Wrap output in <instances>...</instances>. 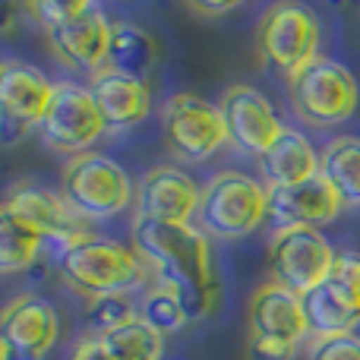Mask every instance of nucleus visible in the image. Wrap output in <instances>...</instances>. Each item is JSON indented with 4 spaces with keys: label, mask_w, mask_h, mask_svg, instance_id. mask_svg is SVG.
Masks as SVG:
<instances>
[{
    "label": "nucleus",
    "mask_w": 360,
    "mask_h": 360,
    "mask_svg": "<svg viewBox=\"0 0 360 360\" xmlns=\"http://www.w3.org/2000/svg\"><path fill=\"white\" fill-rule=\"evenodd\" d=\"M133 250L146 259L155 275V285L174 291L190 323L205 319L218 307L215 262H212L209 234L193 224H158L133 218Z\"/></svg>",
    "instance_id": "obj_1"
},
{
    "label": "nucleus",
    "mask_w": 360,
    "mask_h": 360,
    "mask_svg": "<svg viewBox=\"0 0 360 360\" xmlns=\"http://www.w3.org/2000/svg\"><path fill=\"white\" fill-rule=\"evenodd\" d=\"M25 10L44 29L57 60H63L73 70H89L92 76L108 67L114 22L98 4L92 0H67V4L41 0V4H29Z\"/></svg>",
    "instance_id": "obj_2"
},
{
    "label": "nucleus",
    "mask_w": 360,
    "mask_h": 360,
    "mask_svg": "<svg viewBox=\"0 0 360 360\" xmlns=\"http://www.w3.org/2000/svg\"><path fill=\"white\" fill-rule=\"evenodd\" d=\"M57 269L63 281L86 300L105 297V294H133L149 281L155 285V275L136 250H127L124 243L95 234L76 240L57 259Z\"/></svg>",
    "instance_id": "obj_3"
},
{
    "label": "nucleus",
    "mask_w": 360,
    "mask_h": 360,
    "mask_svg": "<svg viewBox=\"0 0 360 360\" xmlns=\"http://www.w3.org/2000/svg\"><path fill=\"white\" fill-rule=\"evenodd\" d=\"M250 348L266 360H291L310 335V319L304 310V297L288 291L275 278L262 281L247 307Z\"/></svg>",
    "instance_id": "obj_4"
},
{
    "label": "nucleus",
    "mask_w": 360,
    "mask_h": 360,
    "mask_svg": "<svg viewBox=\"0 0 360 360\" xmlns=\"http://www.w3.org/2000/svg\"><path fill=\"white\" fill-rule=\"evenodd\" d=\"M196 218L209 237H247L269 218V186L243 171H218L205 184Z\"/></svg>",
    "instance_id": "obj_5"
},
{
    "label": "nucleus",
    "mask_w": 360,
    "mask_h": 360,
    "mask_svg": "<svg viewBox=\"0 0 360 360\" xmlns=\"http://www.w3.org/2000/svg\"><path fill=\"white\" fill-rule=\"evenodd\" d=\"M319 19L304 4H275L266 10L256 29V51L262 63L285 76L297 79L310 63L319 60Z\"/></svg>",
    "instance_id": "obj_6"
},
{
    "label": "nucleus",
    "mask_w": 360,
    "mask_h": 360,
    "mask_svg": "<svg viewBox=\"0 0 360 360\" xmlns=\"http://www.w3.org/2000/svg\"><path fill=\"white\" fill-rule=\"evenodd\" d=\"M60 196L79 218H114L136 202L127 171L101 152H82L70 158L60 177Z\"/></svg>",
    "instance_id": "obj_7"
},
{
    "label": "nucleus",
    "mask_w": 360,
    "mask_h": 360,
    "mask_svg": "<svg viewBox=\"0 0 360 360\" xmlns=\"http://www.w3.org/2000/svg\"><path fill=\"white\" fill-rule=\"evenodd\" d=\"M360 89L348 67L338 60L319 57L291 79V105L304 124L310 127H338L357 111Z\"/></svg>",
    "instance_id": "obj_8"
},
{
    "label": "nucleus",
    "mask_w": 360,
    "mask_h": 360,
    "mask_svg": "<svg viewBox=\"0 0 360 360\" xmlns=\"http://www.w3.org/2000/svg\"><path fill=\"white\" fill-rule=\"evenodd\" d=\"M335 256L338 253L326 240L323 231L300 224V228L275 231L272 247H269V266H272L278 285L307 297L319 285H326L332 266H335Z\"/></svg>",
    "instance_id": "obj_9"
},
{
    "label": "nucleus",
    "mask_w": 360,
    "mask_h": 360,
    "mask_svg": "<svg viewBox=\"0 0 360 360\" xmlns=\"http://www.w3.org/2000/svg\"><path fill=\"white\" fill-rule=\"evenodd\" d=\"M41 139L54 152L76 158L89 152L101 136L108 133L105 117H101L98 105H95L92 92L76 82H57L54 95H51L48 114L41 120Z\"/></svg>",
    "instance_id": "obj_10"
},
{
    "label": "nucleus",
    "mask_w": 360,
    "mask_h": 360,
    "mask_svg": "<svg viewBox=\"0 0 360 360\" xmlns=\"http://www.w3.org/2000/svg\"><path fill=\"white\" fill-rule=\"evenodd\" d=\"M162 127L168 146L184 162H205L228 143L221 108L199 98L193 92H177L168 98L162 111Z\"/></svg>",
    "instance_id": "obj_11"
},
{
    "label": "nucleus",
    "mask_w": 360,
    "mask_h": 360,
    "mask_svg": "<svg viewBox=\"0 0 360 360\" xmlns=\"http://www.w3.org/2000/svg\"><path fill=\"white\" fill-rule=\"evenodd\" d=\"M60 335V316L44 297L19 294L0 316V360H44Z\"/></svg>",
    "instance_id": "obj_12"
},
{
    "label": "nucleus",
    "mask_w": 360,
    "mask_h": 360,
    "mask_svg": "<svg viewBox=\"0 0 360 360\" xmlns=\"http://www.w3.org/2000/svg\"><path fill=\"white\" fill-rule=\"evenodd\" d=\"M218 108H221L224 127H228V143L247 155L262 158L285 133L272 101L253 86H243V82L228 86Z\"/></svg>",
    "instance_id": "obj_13"
},
{
    "label": "nucleus",
    "mask_w": 360,
    "mask_h": 360,
    "mask_svg": "<svg viewBox=\"0 0 360 360\" xmlns=\"http://www.w3.org/2000/svg\"><path fill=\"white\" fill-rule=\"evenodd\" d=\"M54 86L38 67L22 60L0 63V117H4V139L25 136L32 127H41L48 114Z\"/></svg>",
    "instance_id": "obj_14"
},
{
    "label": "nucleus",
    "mask_w": 360,
    "mask_h": 360,
    "mask_svg": "<svg viewBox=\"0 0 360 360\" xmlns=\"http://www.w3.org/2000/svg\"><path fill=\"white\" fill-rule=\"evenodd\" d=\"M199 202H202V190L196 186V180L174 165H158L143 174L133 202V218L158 224H190L193 215H199Z\"/></svg>",
    "instance_id": "obj_15"
},
{
    "label": "nucleus",
    "mask_w": 360,
    "mask_h": 360,
    "mask_svg": "<svg viewBox=\"0 0 360 360\" xmlns=\"http://www.w3.org/2000/svg\"><path fill=\"white\" fill-rule=\"evenodd\" d=\"M345 202L323 174L294 186H272L269 190V218L281 228H319L338 218Z\"/></svg>",
    "instance_id": "obj_16"
},
{
    "label": "nucleus",
    "mask_w": 360,
    "mask_h": 360,
    "mask_svg": "<svg viewBox=\"0 0 360 360\" xmlns=\"http://www.w3.org/2000/svg\"><path fill=\"white\" fill-rule=\"evenodd\" d=\"M89 92H92L95 105L105 117V127L111 133L133 130L149 117L152 95L146 79H133V76H124L117 70L105 67L89 79Z\"/></svg>",
    "instance_id": "obj_17"
},
{
    "label": "nucleus",
    "mask_w": 360,
    "mask_h": 360,
    "mask_svg": "<svg viewBox=\"0 0 360 360\" xmlns=\"http://www.w3.org/2000/svg\"><path fill=\"white\" fill-rule=\"evenodd\" d=\"M48 253H54L57 259L63 256V247L57 243V237L51 231H44L41 224H35L32 218L0 205V272H25L32 262Z\"/></svg>",
    "instance_id": "obj_18"
},
{
    "label": "nucleus",
    "mask_w": 360,
    "mask_h": 360,
    "mask_svg": "<svg viewBox=\"0 0 360 360\" xmlns=\"http://www.w3.org/2000/svg\"><path fill=\"white\" fill-rule=\"evenodd\" d=\"M266 186H294L319 174V152L297 130H285L281 139L259 158Z\"/></svg>",
    "instance_id": "obj_19"
},
{
    "label": "nucleus",
    "mask_w": 360,
    "mask_h": 360,
    "mask_svg": "<svg viewBox=\"0 0 360 360\" xmlns=\"http://www.w3.org/2000/svg\"><path fill=\"white\" fill-rule=\"evenodd\" d=\"M319 174L345 205L360 209V136H338L319 152Z\"/></svg>",
    "instance_id": "obj_20"
},
{
    "label": "nucleus",
    "mask_w": 360,
    "mask_h": 360,
    "mask_svg": "<svg viewBox=\"0 0 360 360\" xmlns=\"http://www.w3.org/2000/svg\"><path fill=\"white\" fill-rule=\"evenodd\" d=\"M158 60L155 38L136 22H114L111 29V51H108V67L133 79H146Z\"/></svg>",
    "instance_id": "obj_21"
},
{
    "label": "nucleus",
    "mask_w": 360,
    "mask_h": 360,
    "mask_svg": "<svg viewBox=\"0 0 360 360\" xmlns=\"http://www.w3.org/2000/svg\"><path fill=\"white\" fill-rule=\"evenodd\" d=\"M304 310H307V319H310V329L316 338L348 335V332H354L360 326V313L345 307L329 285H319L316 291L307 294Z\"/></svg>",
    "instance_id": "obj_22"
},
{
    "label": "nucleus",
    "mask_w": 360,
    "mask_h": 360,
    "mask_svg": "<svg viewBox=\"0 0 360 360\" xmlns=\"http://www.w3.org/2000/svg\"><path fill=\"white\" fill-rule=\"evenodd\" d=\"M101 338L108 342V348L117 360H162L165 351V335L158 329H152L143 316Z\"/></svg>",
    "instance_id": "obj_23"
},
{
    "label": "nucleus",
    "mask_w": 360,
    "mask_h": 360,
    "mask_svg": "<svg viewBox=\"0 0 360 360\" xmlns=\"http://www.w3.org/2000/svg\"><path fill=\"white\" fill-rule=\"evenodd\" d=\"M139 316H143L152 329L162 332V335H165V332H180L186 323H190V316H186L180 297L174 291H168L165 285L146 288V297H143V307H139Z\"/></svg>",
    "instance_id": "obj_24"
},
{
    "label": "nucleus",
    "mask_w": 360,
    "mask_h": 360,
    "mask_svg": "<svg viewBox=\"0 0 360 360\" xmlns=\"http://www.w3.org/2000/svg\"><path fill=\"white\" fill-rule=\"evenodd\" d=\"M133 319H139V313L130 294H105V297H95L86 304V323L92 335H111Z\"/></svg>",
    "instance_id": "obj_25"
},
{
    "label": "nucleus",
    "mask_w": 360,
    "mask_h": 360,
    "mask_svg": "<svg viewBox=\"0 0 360 360\" xmlns=\"http://www.w3.org/2000/svg\"><path fill=\"white\" fill-rule=\"evenodd\" d=\"M326 285L335 291V297L342 300L345 307H351L354 313H360V256L348 253V250L338 253Z\"/></svg>",
    "instance_id": "obj_26"
},
{
    "label": "nucleus",
    "mask_w": 360,
    "mask_h": 360,
    "mask_svg": "<svg viewBox=\"0 0 360 360\" xmlns=\"http://www.w3.org/2000/svg\"><path fill=\"white\" fill-rule=\"evenodd\" d=\"M307 360H360V335H329V338H313Z\"/></svg>",
    "instance_id": "obj_27"
},
{
    "label": "nucleus",
    "mask_w": 360,
    "mask_h": 360,
    "mask_svg": "<svg viewBox=\"0 0 360 360\" xmlns=\"http://www.w3.org/2000/svg\"><path fill=\"white\" fill-rule=\"evenodd\" d=\"M70 360H117L108 348V342L101 335H86L79 345L73 348V357Z\"/></svg>",
    "instance_id": "obj_28"
},
{
    "label": "nucleus",
    "mask_w": 360,
    "mask_h": 360,
    "mask_svg": "<svg viewBox=\"0 0 360 360\" xmlns=\"http://www.w3.org/2000/svg\"><path fill=\"white\" fill-rule=\"evenodd\" d=\"M237 6V0H224V4H190L193 13L199 16H221V13H231Z\"/></svg>",
    "instance_id": "obj_29"
}]
</instances>
